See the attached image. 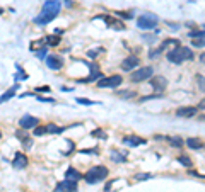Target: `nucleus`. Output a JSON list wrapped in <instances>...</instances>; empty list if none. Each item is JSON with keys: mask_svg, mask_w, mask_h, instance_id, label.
<instances>
[{"mask_svg": "<svg viewBox=\"0 0 205 192\" xmlns=\"http://www.w3.org/2000/svg\"><path fill=\"white\" fill-rule=\"evenodd\" d=\"M62 9V0H44L41 12L34 17V24L38 26H48L53 19L60 14Z\"/></svg>", "mask_w": 205, "mask_h": 192, "instance_id": "f257e3e1", "label": "nucleus"}, {"mask_svg": "<svg viewBox=\"0 0 205 192\" xmlns=\"http://www.w3.org/2000/svg\"><path fill=\"white\" fill-rule=\"evenodd\" d=\"M168 60L171 63H183L185 60H193V51L190 48H185V46H176L173 48L171 51H168Z\"/></svg>", "mask_w": 205, "mask_h": 192, "instance_id": "f03ea898", "label": "nucleus"}, {"mask_svg": "<svg viewBox=\"0 0 205 192\" xmlns=\"http://www.w3.org/2000/svg\"><path fill=\"white\" fill-rule=\"evenodd\" d=\"M108 177V168L103 165H96V167H91L86 175H84V179L87 184H97V182H103V180Z\"/></svg>", "mask_w": 205, "mask_h": 192, "instance_id": "7ed1b4c3", "label": "nucleus"}, {"mask_svg": "<svg viewBox=\"0 0 205 192\" xmlns=\"http://www.w3.org/2000/svg\"><path fill=\"white\" fill-rule=\"evenodd\" d=\"M154 77V68L152 66H144V68H137L130 73V82L132 83H142L145 80H150Z\"/></svg>", "mask_w": 205, "mask_h": 192, "instance_id": "20e7f679", "label": "nucleus"}, {"mask_svg": "<svg viewBox=\"0 0 205 192\" xmlns=\"http://www.w3.org/2000/svg\"><path fill=\"white\" fill-rule=\"evenodd\" d=\"M157 22H159V17H157L156 14H142L139 19H137V27L142 31H150L157 26Z\"/></svg>", "mask_w": 205, "mask_h": 192, "instance_id": "39448f33", "label": "nucleus"}, {"mask_svg": "<svg viewBox=\"0 0 205 192\" xmlns=\"http://www.w3.org/2000/svg\"><path fill=\"white\" fill-rule=\"evenodd\" d=\"M122 75H111V77H103L99 78V82H97V87L99 89H116V87L122 85Z\"/></svg>", "mask_w": 205, "mask_h": 192, "instance_id": "423d86ee", "label": "nucleus"}, {"mask_svg": "<svg viewBox=\"0 0 205 192\" xmlns=\"http://www.w3.org/2000/svg\"><path fill=\"white\" fill-rule=\"evenodd\" d=\"M139 63H140L139 56H135V55H130V56H127V58H125V60L122 61V65H120V68H122L123 72H130V70L137 68V66H139Z\"/></svg>", "mask_w": 205, "mask_h": 192, "instance_id": "0eeeda50", "label": "nucleus"}, {"mask_svg": "<svg viewBox=\"0 0 205 192\" xmlns=\"http://www.w3.org/2000/svg\"><path fill=\"white\" fill-rule=\"evenodd\" d=\"M79 189H77V182L75 180H69V179H65L63 182H60L55 187V192H77Z\"/></svg>", "mask_w": 205, "mask_h": 192, "instance_id": "6e6552de", "label": "nucleus"}, {"mask_svg": "<svg viewBox=\"0 0 205 192\" xmlns=\"http://www.w3.org/2000/svg\"><path fill=\"white\" fill-rule=\"evenodd\" d=\"M89 70H91V75H89L87 78H82V80H79L80 83H89V82H94V80H99V78H103V73L99 72V66L97 65H89Z\"/></svg>", "mask_w": 205, "mask_h": 192, "instance_id": "1a4fd4ad", "label": "nucleus"}, {"mask_svg": "<svg viewBox=\"0 0 205 192\" xmlns=\"http://www.w3.org/2000/svg\"><path fill=\"white\" fill-rule=\"evenodd\" d=\"M46 65H48V68L51 70H62V66H63V60H62L58 55H48L46 56Z\"/></svg>", "mask_w": 205, "mask_h": 192, "instance_id": "9d476101", "label": "nucleus"}, {"mask_svg": "<svg viewBox=\"0 0 205 192\" xmlns=\"http://www.w3.org/2000/svg\"><path fill=\"white\" fill-rule=\"evenodd\" d=\"M38 117H34V116H29V114H26V116H22L21 117V121H19V124H21V128L22 129H29V128H36L38 126Z\"/></svg>", "mask_w": 205, "mask_h": 192, "instance_id": "9b49d317", "label": "nucleus"}, {"mask_svg": "<svg viewBox=\"0 0 205 192\" xmlns=\"http://www.w3.org/2000/svg\"><path fill=\"white\" fill-rule=\"evenodd\" d=\"M101 17L104 19V22L111 27V29H116V31H123V29H125V24H123L122 21H118L116 15H115V17H111V15H101Z\"/></svg>", "mask_w": 205, "mask_h": 192, "instance_id": "f8f14e48", "label": "nucleus"}, {"mask_svg": "<svg viewBox=\"0 0 205 192\" xmlns=\"http://www.w3.org/2000/svg\"><path fill=\"white\" fill-rule=\"evenodd\" d=\"M150 85L154 87V89L157 90V92H162V90L168 87V80L164 77H161V75H157V77H152L150 78Z\"/></svg>", "mask_w": 205, "mask_h": 192, "instance_id": "ddd939ff", "label": "nucleus"}, {"mask_svg": "<svg viewBox=\"0 0 205 192\" xmlns=\"http://www.w3.org/2000/svg\"><path fill=\"white\" fill-rule=\"evenodd\" d=\"M12 165H14V168H26L27 167V157L24 153H16V157H14V160H12Z\"/></svg>", "mask_w": 205, "mask_h": 192, "instance_id": "4468645a", "label": "nucleus"}, {"mask_svg": "<svg viewBox=\"0 0 205 192\" xmlns=\"http://www.w3.org/2000/svg\"><path fill=\"white\" fill-rule=\"evenodd\" d=\"M198 112V107H181L176 111V116L179 117H193V116Z\"/></svg>", "mask_w": 205, "mask_h": 192, "instance_id": "2eb2a0df", "label": "nucleus"}, {"mask_svg": "<svg viewBox=\"0 0 205 192\" xmlns=\"http://www.w3.org/2000/svg\"><path fill=\"white\" fill-rule=\"evenodd\" d=\"M123 143L125 145H130V146H139V145H145V140L140 136H125L123 138Z\"/></svg>", "mask_w": 205, "mask_h": 192, "instance_id": "dca6fc26", "label": "nucleus"}, {"mask_svg": "<svg viewBox=\"0 0 205 192\" xmlns=\"http://www.w3.org/2000/svg\"><path fill=\"white\" fill-rule=\"evenodd\" d=\"M111 160L116 163H125L127 162V151H118V150H111V153H109Z\"/></svg>", "mask_w": 205, "mask_h": 192, "instance_id": "f3484780", "label": "nucleus"}, {"mask_svg": "<svg viewBox=\"0 0 205 192\" xmlns=\"http://www.w3.org/2000/svg\"><path fill=\"white\" fill-rule=\"evenodd\" d=\"M65 179L79 182V180L82 179V173H80L77 168H74V167H69V168H67V172H65Z\"/></svg>", "mask_w": 205, "mask_h": 192, "instance_id": "a211bd4d", "label": "nucleus"}, {"mask_svg": "<svg viewBox=\"0 0 205 192\" xmlns=\"http://www.w3.org/2000/svg\"><path fill=\"white\" fill-rule=\"evenodd\" d=\"M16 136H17L19 141H22V143H24V146H26V148H29V146H31V136L27 134L26 131H24V129L16 131Z\"/></svg>", "mask_w": 205, "mask_h": 192, "instance_id": "6ab92c4d", "label": "nucleus"}, {"mask_svg": "<svg viewBox=\"0 0 205 192\" xmlns=\"http://www.w3.org/2000/svg\"><path fill=\"white\" fill-rule=\"evenodd\" d=\"M17 89H19V85H17V83H16V85H12V87H10V89L7 90V92H5V94L2 95V97H0V104H4V102H7V100H10V99H12L14 95H16V92H17Z\"/></svg>", "mask_w": 205, "mask_h": 192, "instance_id": "aec40b11", "label": "nucleus"}, {"mask_svg": "<svg viewBox=\"0 0 205 192\" xmlns=\"http://www.w3.org/2000/svg\"><path fill=\"white\" fill-rule=\"evenodd\" d=\"M185 143H186V146L188 148H192V150H200L202 146V141L200 140H196V138H186V141H185Z\"/></svg>", "mask_w": 205, "mask_h": 192, "instance_id": "412c9836", "label": "nucleus"}, {"mask_svg": "<svg viewBox=\"0 0 205 192\" xmlns=\"http://www.w3.org/2000/svg\"><path fill=\"white\" fill-rule=\"evenodd\" d=\"M168 141H169L173 146H176V148H181V146L185 145V141L181 140L179 136H171V138H168Z\"/></svg>", "mask_w": 205, "mask_h": 192, "instance_id": "4be33fe9", "label": "nucleus"}, {"mask_svg": "<svg viewBox=\"0 0 205 192\" xmlns=\"http://www.w3.org/2000/svg\"><path fill=\"white\" fill-rule=\"evenodd\" d=\"M46 128H48V133H51V134H62V133L65 131V128H58V126H55L53 123H50Z\"/></svg>", "mask_w": 205, "mask_h": 192, "instance_id": "5701e85b", "label": "nucleus"}, {"mask_svg": "<svg viewBox=\"0 0 205 192\" xmlns=\"http://www.w3.org/2000/svg\"><path fill=\"white\" fill-rule=\"evenodd\" d=\"M58 36H60V34H51V36H48V38H46V44H50V46H57V44L62 41Z\"/></svg>", "mask_w": 205, "mask_h": 192, "instance_id": "b1692460", "label": "nucleus"}, {"mask_svg": "<svg viewBox=\"0 0 205 192\" xmlns=\"http://www.w3.org/2000/svg\"><path fill=\"white\" fill-rule=\"evenodd\" d=\"M101 53H104V48H97V49H89V51H87V56L91 58V60H94V58H97V56H99Z\"/></svg>", "mask_w": 205, "mask_h": 192, "instance_id": "393cba45", "label": "nucleus"}, {"mask_svg": "<svg viewBox=\"0 0 205 192\" xmlns=\"http://www.w3.org/2000/svg\"><path fill=\"white\" fill-rule=\"evenodd\" d=\"M91 136H94V138H99V140H106V133L103 131V129H92L91 131Z\"/></svg>", "mask_w": 205, "mask_h": 192, "instance_id": "a878e982", "label": "nucleus"}, {"mask_svg": "<svg viewBox=\"0 0 205 192\" xmlns=\"http://www.w3.org/2000/svg\"><path fill=\"white\" fill-rule=\"evenodd\" d=\"M46 133H48V128H46V126H36L33 136H43V134H46Z\"/></svg>", "mask_w": 205, "mask_h": 192, "instance_id": "bb28decb", "label": "nucleus"}, {"mask_svg": "<svg viewBox=\"0 0 205 192\" xmlns=\"http://www.w3.org/2000/svg\"><path fill=\"white\" fill-rule=\"evenodd\" d=\"M188 36H190V38H195V39H203L205 38V31H190Z\"/></svg>", "mask_w": 205, "mask_h": 192, "instance_id": "cd10ccee", "label": "nucleus"}, {"mask_svg": "<svg viewBox=\"0 0 205 192\" xmlns=\"http://www.w3.org/2000/svg\"><path fill=\"white\" fill-rule=\"evenodd\" d=\"M115 15L120 17V19H132V17H133V14H132V12H123V10H116Z\"/></svg>", "mask_w": 205, "mask_h": 192, "instance_id": "c85d7f7f", "label": "nucleus"}, {"mask_svg": "<svg viewBox=\"0 0 205 192\" xmlns=\"http://www.w3.org/2000/svg\"><path fill=\"white\" fill-rule=\"evenodd\" d=\"M196 83H198V89L205 92V75H196Z\"/></svg>", "mask_w": 205, "mask_h": 192, "instance_id": "c756f323", "label": "nucleus"}, {"mask_svg": "<svg viewBox=\"0 0 205 192\" xmlns=\"http://www.w3.org/2000/svg\"><path fill=\"white\" fill-rule=\"evenodd\" d=\"M178 162L181 163V165L188 167V168H192V165H193V163H192V160H190L188 157H179V158H178Z\"/></svg>", "mask_w": 205, "mask_h": 192, "instance_id": "7c9ffc66", "label": "nucleus"}, {"mask_svg": "<svg viewBox=\"0 0 205 192\" xmlns=\"http://www.w3.org/2000/svg\"><path fill=\"white\" fill-rule=\"evenodd\" d=\"M75 102L82 104V106H94V104H97V102H94V100H89V99H75Z\"/></svg>", "mask_w": 205, "mask_h": 192, "instance_id": "2f4dec72", "label": "nucleus"}, {"mask_svg": "<svg viewBox=\"0 0 205 192\" xmlns=\"http://www.w3.org/2000/svg\"><path fill=\"white\" fill-rule=\"evenodd\" d=\"M161 92H157V94H152V95H147V97H140V102H147L150 99H161Z\"/></svg>", "mask_w": 205, "mask_h": 192, "instance_id": "473e14b6", "label": "nucleus"}, {"mask_svg": "<svg viewBox=\"0 0 205 192\" xmlns=\"http://www.w3.org/2000/svg\"><path fill=\"white\" fill-rule=\"evenodd\" d=\"M116 95H120V97H123V99H130V97H133V92H128V90H122V92H118Z\"/></svg>", "mask_w": 205, "mask_h": 192, "instance_id": "72a5a7b5", "label": "nucleus"}, {"mask_svg": "<svg viewBox=\"0 0 205 192\" xmlns=\"http://www.w3.org/2000/svg\"><path fill=\"white\" fill-rule=\"evenodd\" d=\"M192 44L195 48H203L205 46V38L203 39H195V41H192Z\"/></svg>", "mask_w": 205, "mask_h": 192, "instance_id": "f704fd0d", "label": "nucleus"}, {"mask_svg": "<svg viewBox=\"0 0 205 192\" xmlns=\"http://www.w3.org/2000/svg\"><path fill=\"white\" fill-rule=\"evenodd\" d=\"M36 92H51V89H50V85H41V87H36Z\"/></svg>", "mask_w": 205, "mask_h": 192, "instance_id": "c9c22d12", "label": "nucleus"}, {"mask_svg": "<svg viewBox=\"0 0 205 192\" xmlns=\"http://www.w3.org/2000/svg\"><path fill=\"white\" fill-rule=\"evenodd\" d=\"M34 97L38 99L39 102H50V104H51V102H55V100H53L51 97H39V95H34Z\"/></svg>", "mask_w": 205, "mask_h": 192, "instance_id": "e433bc0d", "label": "nucleus"}, {"mask_svg": "<svg viewBox=\"0 0 205 192\" xmlns=\"http://www.w3.org/2000/svg\"><path fill=\"white\" fill-rule=\"evenodd\" d=\"M147 179H152L150 173H139L137 175V180H147Z\"/></svg>", "mask_w": 205, "mask_h": 192, "instance_id": "4c0bfd02", "label": "nucleus"}, {"mask_svg": "<svg viewBox=\"0 0 205 192\" xmlns=\"http://www.w3.org/2000/svg\"><path fill=\"white\" fill-rule=\"evenodd\" d=\"M44 55H46V46L41 48V49H38V51H36V56H38V58H44Z\"/></svg>", "mask_w": 205, "mask_h": 192, "instance_id": "58836bf2", "label": "nucleus"}, {"mask_svg": "<svg viewBox=\"0 0 205 192\" xmlns=\"http://www.w3.org/2000/svg\"><path fill=\"white\" fill-rule=\"evenodd\" d=\"M159 55H161V49L157 48V49H152V51H150V55H149V56H150V58H152V60H154V58H157V56H159Z\"/></svg>", "mask_w": 205, "mask_h": 192, "instance_id": "ea45409f", "label": "nucleus"}, {"mask_svg": "<svg viewBox=\"0 0 205 192\" xmlns=\"http://www.w3.org/2000/svg\"><path fill=\"white\" fill-rule=\"evenodd\" d=\"M80 153H97V148H92V150H80Z\"/></svg>", "mask_w": 205, "mask_h": 192, "instance_id": "a19ab883", "label": "nucleus"}, {"mask_svg": "<svg viewBox=\"0 0 205 192\" xmlns=\"http://www.w3.org/2000/svg\"><path fill=\"white\" fill-rule=\"evenodd\" d=\"M145 41H147V43H154V41H152V36H145Z\"/></svg>", "mask_w": 205, "mask_h": 192, "instance_id": "79ce46f5", "label": "nucleus"}, {"mask_svg": "<svg viewBox=\"0 0 205 192\" xmlns=\"http://www.w3.org/2000/svg\"><path fill=\"white\" fill-rule=\"evenodd\" d=\"M198 109H205V100H202V102L198 104Z\"/></svg>", "mask_w": 205, "mask_h": 192, "instance_id": "37998d69", "label": "nucleus"}, {"mask_svg": "<svg viewBox=\"0 0 205 192\" xmlns=\"http://www.w3.org/2000/svg\"><path fill=\"white\" fill-rule=\"evenodd\" d=\"M200 61H203V63H205V53H203V55H200Z\"/></svg>", "mask_w": 205, "mask_h": 192, "instance_id": "c03bdc74", "label": "nucleus"}, {"mask_svg": "<svg viewBox=\"0 0 205 192\" xmlns=\"http://www.w3.org/2000/svg\"><path fill=\"white\" fill-rule=\"evenodd\" d=\"M200 119H203V121H205V116H200Z\"/></svg>", "mask_w": 205, "mask_h": 192, "instance_id": "a18cd8bd", "label": "nucleus"}, {"mask_svg": "<svg viewBox=\"0 0 205 192\" xmlns=\"http://www.w3.org/2000/svg\"><path fill=\"white\" fill-rule=\"evenodd\" d=\"M2 12H4V9H0V14H2Z\"/></svg>", "mask_w": 205, "mask_h": 192, "instance_id": "49530a36", "label": "nucleus"}, {"mask_svg": "<svg viewBox=\"0 0 205 192\" xmlns=\"http://www.w3.org/2000/svg\"><path fill=\"white\" fill-rule=\"evenodd\" d=\"M0 138H2V131H0Z\"/></svg>", "mask_w": 205, "mask_h": 192, "instance_id": "de8ad7c7", "label": "nucleus"}, {"mask_svg": "<svg viewBox=\"0 0 205 192\" xmlns=\"http://www.w3.org/2000/svg\"><path fill=\"white\" fill-rule=\"evenodd\" d=\"M203 27H205V26H203Z\"/></svg>", "mask_w": 205, "mask_h": 192, "instance_id": "09e8293b", "label": "nucleus"}]
</instances>
